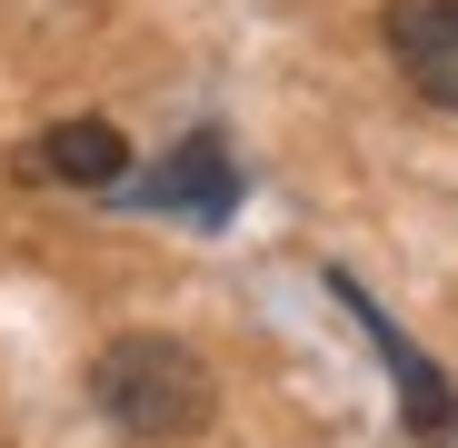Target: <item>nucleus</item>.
Segmentation results:
<instances>
[{"label": "nucleus", "mask_w": 458, "mask_h": 448, "mask_svg": "<svg viewBox=\"0 0 458 448\" xmlns=\"http://www.w3.org/2000/svg\"><path fill=\"white\" fill-rule=\"evenodd\" d=\"M329 289H339V309H349V319L369 329V349L389 359V379H399V409H409V438H419V448H438V438L458 428V399H448V379H438V368H428V359H419V349L399 339V319L378 309V299H369V289H359L349 269H329Z\"/></svg>", "instance_id": "f03ea898"}, {"label": "nucleus", "mask_w": 458, "mask_h": 448, "mask_svg": "<svg viewBox=\"0 0 458 448\" xmlns=\"http://www.w3.org/2000/svg\"><path fill=\"white\" fill-rule=\"evenodd\" d=\"M90 399H100V418H110V428H130V438H149V448L199 438V428H209V409H219L199 349H180V339H160V329L110 339V349L90 359Z\"/></svg>", "instance_id": "f257e3e1"}, {"label": "nucleus", "mask_w": 458, "mask_h": 448, "mask_svg": "<svg viewBox=\"0 0 458 448\" xmlns=\"http://www.w3.org/2000/svg\"><path fill=\"white\" fill-rule=\"evenodd\" d=\"M389 60L438 110H458V0H389Z\"/></svg>", "instance_id": "20e7f679"}, {"label": "nucleus", "mask_w": 458, "mask_h": 448, "mask_svg": "<svg viewBox=\"0 0 458 448\" xmlns=\"http://www.w3.org/2000/svg\"><path fill=\"white\" fill-rule=\"evenodd\" d=\"M130 199H140V209H170V219H199V230H219V219L240 209V160H229V139H219V130H190L149 180H130Z\"/></svg>", "instance_id": "7ed1b4c3"}, {"label": "nucleus", "mask_w": 458, "mask_h": 448, "mask_svg": "<svg viewBox=\"0 0 458 448\" xmlns=\"http://www.w3.org/2000/svg\"><path fill=\"white\" fill-rule=\"evenodd\" d=\"M21 170H30V180H70V190H120V180H130V139H120L110 120H60Z\"/></svg>", "instance_id": "39448f33"}]
</instances>
